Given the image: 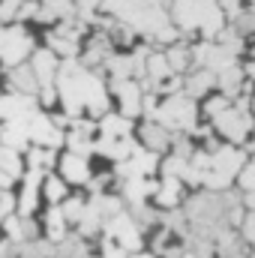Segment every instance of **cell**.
Wrapping results in <instances>:
<instances>
[{"label":"cell","mask_w":255,"mask_h":258,"mask_svg":"<svg viewBox=\"0 0 255 258\" xmlns=\"http://www.w3.org/2000/svg\"><path fill=\"white\" fill-rule=\"evenodd\" d=\"M153 120L165 126L171 135H192L201 120V111H198V102L189 99L186 93H174V96H162Z\"/></svg>","instance_id":"cell-1"},{"label":"cell","mask_w":255,"mask_h":258,"mask_svg":"<svg viewBox=\"0 0 255 258\" xmlns=\"http://www.w3.org/2000/svg\"><path fill=\"white\" fill-rule=\"evenodd\" d=\"M213 123V132L222 144H231V147H243L249 138H252V129H255V117L252 111L246 108H237L231 102V108H225L219 117L210 120Z\"/></svg>","instance_id":"cell-2"},{"label":"cell","mask_w":255,"mask_h":258,"mask_svg":"<svg viewBox=\"0 0 255 258\" xmlns=\"http://www.w3.org/2000/svg\"><path fill=\"white\" fill-rule=\"evenodd\" d=\"M102 231H105L111 240H117L129 255L138 252V249H144V234H141V228H138V222L132 219L129 210H120V213H114L111 219H105V228H102Z\"/></svg>","instance_id":"cell-3"},{"label":"cell","mask_w":255,"mask_h":258,"mask_svg":"<svg viewBox=\"0 0 255 258\" xmlns=\"http://www.w3.org/2000/svg\"><path fill=\"white\" fill-rule=\"evenodd\" d=\"M33 51V39L24 27H6L0 30V60L9 66H18L24 63V57Z\"/></svg>","instance_id":"cell-4"},{"label":"cell","mask_w":255,"mask_h":258,"mask_svg":"<svg viewBox=\"0 0 255 258\" xmlns=\"http://www.w3.org/2000/svg\"><path fill=\"white\" fill-rule=\"evenodd\" d=\"M171 138H174V135L165 126H159L156 120H147V123L138 126V147L153 150V153H159V156H165V153L171 150Z\"/></svg>","instance_id":"cell-5"},{"label":"cell","mask_w":255,"mask_h":258,"mask_svg":"<svg viewBox=\"0 0 255 258\" xmlns=\"http://www.w3.org/2000/svg\"><path fill=\"white\" fill-rule=\"evenodd\" d=\"M216 90V72H210L207 66H198V69H189L186 75H183V93L195 99V102H201L204 96H210Z\"/></svg>","instance_id":"cell-6"},{"label":"cell","mask_w":255,"mask_h":258,"mask_svg":"<svg viewBox=\"0 0 255 258\" xmlns=\"http://www.w3.org/2000/svg\"><path fill=\"white\" fill-rule=\"evenodd\" d=\"M33 75H36V84H39V90H51L54 84H57V57H54V51L51 48H45V51H36L33 54Z\"/></svg>","instance_id":"cell-7"},{"label":"cell","mask_w":255,"mask_h":258,"mask_svg":"<svg viewBox=\"0 0 255 258\" xmlns=\"http://www.w3.org/2000/svg\"><path fill=\"white\" fill-rule=\"evenodd\" d=\"M153 207L165 210H180L183 207V183L177 177H162L156 192H153Z\"/></svg>","instance_id":"cell-8"},{"label":"cell","mask_w":255,"mask_h":258,"mask_svg":"<svg viewBox=\"0 0 255 258\" xmlns=\"http://www.w3.org/2000/svg\"><path fill=\"white\" fill-rule=\"evenodd\" d=\"M57 168H60V177L66 183H87L93 174H90V162L84 156H75V153H63L57 156Z\"/></svg>","instance_id":"cell-9"},{"label":"cell","mask_w":255,"mask_h":258,"mask_svg":"<svg viewBox=\"0 0 255 258\" xmlns=\"http://www.w3.org/2000/svg\"><path fill=\"white\" fill-rule=\"evenodd\" d=\"M33 111H36V99L33 96L12 93V96H3L0 99V117L3 120H18V117H27Z\"/></svg>","instance_id":"cell-10"},{"label":"cell","mask_w":255,"mask_h":258,"mask_svg":"<svg viewBox=\"0 0 255 258\" xmlns=\"http://www.w3.org/2000/svg\"><path fill=\"white\" fill-rule=\"evenodd\" d=\"M99 138H132V120L123 117L120 111H108L96 120Z\"/></svg>","instance_id":"cell-11"},{"label":"cell","mask_w":255,"mask_h":258,"mask_svg":"<svg viewBox=\"0 0 255 258\" xmlns=\"http://www.w3.org/2000/svg\"><path fill=\"white\" fill-rule=\"evenodd\" d=\"M39 192H42V198H45L51 207H60L66 198H69V183H66L60 174H51V171H48V174L42 177V189H39Z\"/></svg>","instance_id":"cell-12"},{"label":"cell","mask_w":255,"mask_h":258,"mask_svg":"<svg viewBox=\"0 0 255 258\" xmlns=\"http://www.w3.org/2000/svg\"><path fill=\"white\" fill-rule=\"evenodd\" d=\"M9 84H12L18 93H24V96H33V93L39 90L36 75H33V66H30V63L12 66V69H9Z\"/></svg>","instance_id":"cell-13"},{"label":"cell","mask_w":255,"mask_h":258,"mask_svg":"<svg viewBox=\"0 0 255 258\" xmlns=\"http://www.w3.org/2000/svg\"><path fill=\"white\" fill-rule=\"evenodd\" d=\"M165 60H168L174 75H186L192 69V48L186 42H174V45L165 48Z\"/></svg>","instance_id":"cell-14"},{"label":"cell","mask_w":255,"mask_h":258,"mask_svg":"<svg viewBox=\"0 0 255 258\" xmlns=\"http://www.w3.org/2000/svg\"><path fill=\"white\" fill-rule=\"evenodd\" d=\"M54 165H57V156L51 147H27V168L48 174Z\"/></svg>","instance_id":"cell-15"},{"label":"cell","mask_w":255,"mask_h":258,"mask_svg":"<svg viewBox=\"0 0 255 258\" xmlns=\"http://www.w3.org/2000/svg\"><path fill=\"white\" fill-rule=\"evenodd\" d=\"M225 108H231V99H228V96H222L219 90H213L210 96H204V99L198 102V111H201V117H207V120L219 117Z\"/></svg>","instance_id":"cell-16"},{"label":"cell","mask_w":255,"mask_h":258,"mask_svg":"<svg viewBox=\"0 0 255 258\" xmlns=\"http://www.w3.org/2000/svg\"><path fill=\"white\" fill-rule=\"evenodd\" d=\"M45 231H48V240H51V243H60L66 234H69L60 207H48V213H45Z\"/></svg>","instance_id":"cell-17"},{"label":"cell","mask_w":255,"mask_h":258,"mask_svg":"<svg viewBox=\"0 0 255 258\" xmlns=\"http://www.w3.org/2000/svg\"><path fill=\"white\" fill-rule=\"evenodd\" d=\"M216 6L222 9L225 21H231V18H237L243 9H249V0H216Z\"/></svg>","instance_id":"cell-18"},{"label":"cell","mask_w":255,"mask_h":258,"mask_svg":"<svg viewBox=\"0 0 255 258\" xmlns=\"http://www.w3.org/2000/svg\"><path fill=\"white\" fill-rule=\"evenodd\" d=\"M75 3V15L81 21H93V12L102 9V0H72Z\"/></svg>","instance_id":"cell-19"},{"label":"cell","mask_w":255,"mask_h":258,"mask_svg":"<svg viewBox=\"0 0 255 258\" xmlns=\"http://www.w3.org/2000/svg\"><path fill=\"white\" fill-rule=\"evenodd\" d=\"M99 258H129V252L117 243V240H111L108 234L102 237V252H99Z\"/></svg>","instance_id":"cell-20"},{"label":"cell","mask_w":255,"mask_h":258,"mask_svg":"<svg viewBox=\"0 0 255 258\" xmlns=\"http://www.w3.org/2000/svg\"><path fill=\"white\" fill-rule=\"evenodd\" d=\"M129 258H159V255H156L153 249H138V252H132Z\"/></svg>","instance_id":"cell-21"},{"label":"cell","mask_w":255,"mask_h":258,"mask_svg":"<svg viewBox=\"0 0 255 258\" xmlns=\"http://www.w3.org/2000/svg\"><path fill=\"white\" fill-rule=\"evenodd\" d=\"M183 258H198V255H192L189 249H186V252H183Z\"/></svg>","instance_id":"cell-22"},{"label":"cell","mask_w":255,"mask_h":258,"mask_svg":"<svg viewBox=\"0 0 255 258\" xmlns=\"http://www.w3.org/2000/svg\"><path fill=\"white\" fill-rule=\"evenodd\" d=\"M249 9H255V0H249Z\"/></svg>","instance_id":"cell-23"}]
</instances>
